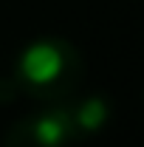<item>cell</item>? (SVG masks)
Returning <instances> with one entry per match:
<instances>
[{
    "instance_id": "obj_1",
    "label": "cell",
    "mask_w": 144,
    "mask_h": 147,
    "mask_svg": "<svg viewBox=\"0 0 144 147\" xmlns=\"http://www.w3.org/2000/svg\"><path fill=\"white\" fill-rule=\"evenodd\" d=\"M85 62L76 45L62 37H48L31 42L14 65V79L20 93L42 102H62L82 82Z\"/></svg>"
},
{
    "instance_id": "obj_2",
    "label": "cell",
    "mask_w": 144,
    "mask_h": 147,
    "mask_svg": "<svg viewBox=\"0 0 144 147\" xmlns=\"http://www.w3.org/2000/svg\"><path fill=\"white\" fill-rule=\"evenodd\" d=\"M76 139L71 110L65 102H48V108L23 116L9 125L3 136V147H65Z\"/></svg>"
},
{
    "instance_id": "obj_3",
    "label": "cell",
    "mask_w": 144,
    "mask_h": 147,
    "mask_svg": "<svg viewBox=\"0 0 144 147\" xmlns=\"http://www.w3.org/2000/svg\"><path fill=\"white\" fill-rule=\"evenodd\" d=\"M71 110V122H73V130L76 136H85V133H96L108 125L110 119V105L105 96H88L76 105H68Z\"/></svg>"
}]
</instances>
